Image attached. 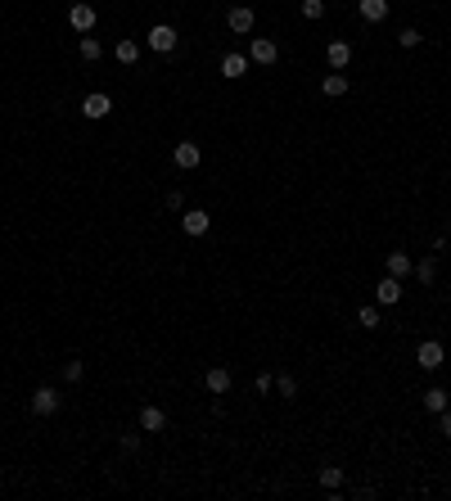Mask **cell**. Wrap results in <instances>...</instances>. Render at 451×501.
Here are the masks:
<instances>
[{
    "label": "cell",
    "instance_id": "13",
    "mask_svg": "<svg viewBox=\"0 0 451 501\" xmlns=\"http://www.w3.org/2000/svg\"><path fill=\"white\" fill-rule=\"evenodd\" d=\"M221 73H226V82H239V77L248 73V55H239V50H230V55L221 59Z\"/></svg>",
    "mask_w": 451,
    "mask_h": 501
},
{
    "label": "cell",
    "instance_id": "19",
    "mask_svg": "<svg viewBox=\"0 0 451 501\" xmlns=\"http://www.w3.org/2000/svg\"><path fill=\"white\" fill-rule=\"evenodd\" d=\"M321 90H325L330 99L348 95V77H343V73H334V68H330V73H325V82H321Z\"/></svg>",
    "mask_w": 451,
    "mask_h": 501
},
{
    "label": "cell",
    "instance_id": "23",
    "mask_svg": "<svg viewBox=\"0 0 451 501\" xmlns=\"http://www.w3.org/2000/svg\"><path fill=\"white\" fill-rule=\"evenodd\" d=\"M298 10H302V19H307V23H316V19H325V0H302Z\"/></svg>",
    "mask_w": 451,
    "mask_h": 501
},
{
    "label": "cell",
    "instance_id": "2",
    "mask_svg": "<svg viewBox=\"0 0 451 501\" xmlns=\"http://www.w3.org/2000/svg\"><path fill=\"white\" fill-rule=\"evenodd\" d=\"M280 59V45L271 41V36H253L248 41V64H258V68H271Z\"/></svg>",
    "mask_w": 451,
    "mask_h": 501
},
{
    "label": "cell",
    "instance_id": "30",
    "mask_svg": "<svg viewBox=\"0 0 451 501\" xmlns=\"http://www.w3.org/2000/svg\"><path fill=\"white\" fill-rule=\"evenodd\" d=\"M438 434L451 438V406H447V411H438Z\"/></svg>",
    "mask_w": 451,
    "mask_h": 501
},
{
    "label": "cell",
    "instance_id": "6",
    "mask_svg": "<svg viewBox=\"0 0 451 501\" xmlns=\"http://www.w3.org/2000/svg\"><path fill=\"white\" fill-rule=\"evenodd\" d=\"M108 113H113V99H108L104 90H90V95L82 99V118L99 122V118H108Z\"/></svg>",
    "mask_w": 451,
    "mask_h": 501
},
{
    "label": "cell",
    "instance_id": "5",
    "mask_svg": "<svg viewBox=\"0 0 451 501\" xmlns=\"http://www.w3.org/2000/svg\"><path fill=\"white\" fill-rule=\"evenodd\" d=\"M208 226H212V217H208L204 208H185L181 212V230L190 235V240H199V235H208Z\"/></svg>",
    "mask_w": 451,
    "mask_h": 501
},
{
    "label": "cell",
    "instance_id": "10",
    "mask_svg": "<svg viewBox=\"0 0 451 501\" xmlns=\"http://www.w3.org/2000/svg\"><path fill=\"white\" fill-rule=\"evenodd\" d=\"M226 27H230L235 36H248V32H253V10H248V5H235V10H226Z\"/></svg>",
    "mask_w": 451,
    "mask_h": 501
},
{
    "label": "cell",
    "instance_id": "18",
    "mask_svg": "<svg viewBox=\"0 0 451 501\" xmlns=\"http://www.w3.org/2000/svg\"><path fill=\"white\" fill-rule=\"evenodd\" d=\"M316 479H321L325 492H334V497H339V488H343V469H339V465H321V474H316Z\"/></svg>",
    "mask_w": 451,
    "mask_h": 501
},
{
    "label": "cell",
    "instance_id": "27",
    "mask_svg": "<svg viewBox=\"0 0 451 501\" xmlns=\"http://www.w3.org/2000/svg\"><path fill=\"white\" fill-rule=\"evenodd\" d=\"M419 41H424V36H419L415 27H402V32H398V45H402V50H415Z\"/></svg>",
    "mask_w": 451,
    "mask_h": 501
},
{
    "label": "cell",
    "instance_id": "26",
    "mask_svg": "<svg viewBox=\"0 0 451 501\" xmlns=\"http://www.w3.org/2000/svg\"><path fill=\"white\" fill-rule=\"evenodd\" d=\"M82 375H86V361H64V380L68 384H82Z\"/></svg>",
    "mask_w": 451,
    "mask_h": 501
},
{
    "label": "cell",
    "instance_id": "8",
    "mask_svg": "<svg viewBox=\"0 0 451 501\" xmlns=\"http://www.w3.org/2000/svg\"><path fill=\"white\" fill-rule=\"evenodd\" d=\"M59 406H64V398H59L50 384H41V389L32 393V415H54Z\"/></svg>",
    "mask_w": 451,
    "mask_h": 501
},
{
    "label": "cell",
    "instance_id": "17",
    "mask_svg": "<svg viewBox=\"0 0 451 501\" xmlns=\"http://www.w3.org/2000/svg\"><path fill=\"white\" fill-rule=\"evenodd\" d=\"M419 402H424V411H433V415H438V411H447V406H451V398L438 389V384H433V389H424V398H419Z\"/></svg>",
    "mask_w": 451,
    "mask_h": 501
},
{
    "label": "cell",
    "instance_id": "14",
    "mask_svg": "<svg viewBox=\"0 0 451 501\" xmlns=\"http://www.w3.org/2000/svg\"><path fill=\"white\" fill-rule=\"evenodd\" d=\"M204 384H208L212 398H221V393H230V371H226V366H212V371L204 375Z\"/></svg>",
    "mask_w": 451,
    "mask_h": 501
},
{
    "label": "cell",
    "instance_id": "4",
    "mask_svg": "<svg viewBox=\"0 0 451 501\" xmlns=\"http://www.w3.org/2000/svg\"><path fill=\"white\" fill-rule=\"evenodd\" d=\"M415 361H419V371H438L442 361H447V352H442L438 339H424V343L415 348Z\"/></svg>",
    "mask_w": 451,
    "mask_h": 501
},
{
    "label": "cell",
    "instance_id": "1",
    "mask_svg": "<svg viewBox=\"0 0 451 501\" xmlns=\"http://www.w3.org/2000/svg\"><path fill=\"white\" fill-rule=\"evenodd\" d=\"M176 41H181V32H176L172 23H154V27H149V36H145V45H149L154 55H172V50H176Z\"/></svg>",
    "mask_w": 451,
    "mask_h": 501
},
{
    "label": "cell",
    "instance_id": "12",
    "mask_svg": "<svg viewBox=\"0 0 451 501\" xmlns=\"http://www.w3.org/2000/svg\"><path fill=\"white\" fill-rule=\"evenodd\" d=\"M325 59H330L334 73H343V68L352 64V45H348V41H330V45H325Z\"/></svg>",
    "mask_w": 451,
    "mask_h": 501
},
{
    "label": "cell",
    "instance_id": "31",
    "mask_svg": "<svg viewBox=\"0 0 451 501\" xmlns=\"http://www.w3.org/2000/svg\"><path fill=\"white\" fill-rule=\"evenodd\" d=\"M253 389H258V393H271V389H276V380H271V375H267V371H262V375H258V380H253Z\"/></svg>",
    "mask_w": 451,
    "mask_h": 501
},
{
    "label": "cell",
    "instance_id": "7",
    "mask_svg": "<svg viewBox=\"0 0 451 501\" xmlns=\"http://www.w3.org/2000/svg\"><path fill=\"white\" fill-rule=\"evenodd\" d=\"M172 163L181 167V172H194V167L204 163V149H199V145H194V140H181V145H176V149H172Z\"/></svg>",
    "mask_w": 451,
    "mask_h": 501
},
{
    "label": "cell",
    "instance_id": "3",
    "mask_svg": "<svg viewBox=\"0 0 451 501\" xmlns=\"http://www.w3.org/2000/svg\"><path fill=\"white\" fill-rule=\"evenodd\" d=\"M68 23H73V32H77V36H90V32H95V23H99V14L90 10L86 0H77L73 10H68Z\"/></svg>",
    "mask_w": 451,
    "mask_h": 501
},
{
    "label": "cell",
    "instance_id": "28",
    "mask_svg": "<svg viewBox=\"0 0 451 501\" xmlns=\"http://www.w3.org/2000/svg\"><path fill=\"white\" fill-rule=\"evenodd\" d=\"M162 204L172 208V212H185V195H181V190H167V195H162Z\"/></svg>",
    "mask_w": 451,
    "mask_h": 501
},
{
    "label": "cell",
    "instance_id": "24",
    "mask_svg": "<svg viewBox=\"0 0 451 501\" xmlns=\"http://www.w3.org/2000/svg\"><path fill=\"white\" fill-rule=\"evenodd\" d=\"M276 393L280 398H298V380L293 375H276Z\"/></svg>",
    "mask_w": 451,
    "mask_h": 501
},
{
    "label": "cell",
    "instance_id": "25",
    "mask_svg": "<svg viewBox=\"0 0 451 501\" xmlns=\"http://www.w3.org/2000/svg\"><path fill=\"white\" fill-rule=\"evenodd\" d=\"M356 326H365V330H375V326H379V307H370V303H365L361 312H356Z\"/></svg>",
    "mask_w": 451,
    "mask_h": 501
},
{
    "label": "cell",
    "instance_id": "29",
    "mask_svg": "<svg viewBox=\"0 0 451 501\" xmlns=\"http://www.w3.org/2000/svg\"><path fill=\"white\" fill-rule=\"evenodd\" d=\"M122 452H127V456H136V452H140V434H122Z\"/></svg>",
    "mask_w": 451,
    "mask_h": 501
},
{
    "label": "cell",
    "instance_id": "16",
    "mask_svg": "<svg viewBox=\"0 0 451 501\" xmlns=\"http://www.w3.org/2000/svg\"><path fill=\"white\" fill-rule=\"evenodd\" d=\"M384 267H388V276H398V280H406V276L415 271V262H411L406 253H388V258H384Z\"/></svg>",
    "mask_w": 451,
    "mask_h": 501
},
{
    "label": "cell",
    "instance_id": "11",
    "mask_svg": "<svg viewBox=\"0 0 451 501\" xmlns=\"http://www.w3.org/2000/svg\"><path fill=\"white\" fill-rule=\"evenodd\" d=\"M375 303H379V307L402 303V280H398V276H384V280L375 284Z\"/></svg>",
    "mask_w": 451,
    "mask_h": 501
},
{
    "label": "cell",
    "instance_id": "9",
    "mask_svg": "<svg viewBox=\"0 0 451 501\" xmlns=\"http://www.w3.org/2000/svg\"><path fill=\"white\" fill-rule=\"evenodd\" d=\"M167 429V411L162 406H140V434H162Z\"/></svg>",
    "mask_w": 451,
    "mask_h": 501
},
{
    "label": "cell",
    "instance_id": "15",
    "mask_svg": "<svg viewBox=\"0 0 451 501\" xmlns=\"http://www.w3.org/2000/svg\"><path fill=\"white\" fill-rule=\"evenodd\" d=\"M356 14L365 23H384L388 19V0H356Z\"/></svg>",
    "mask_w": 451,
    "mask_h": 501
},
{
    "label": "cell",
    "instance_id": "21",
    "mask_svg": "<svg viewBox=\"0 0 451 501\" xmlns=\"http://www.w3.org/2000/svg\"><path fill=\"white\" fill-rule=\"evenodd\" d=\"M113 55H118V64H136V59H140V41H118V45H113Z\"/></svg>",
    "mask_w": 451,
    "mask_h": 501
},
{
    "label": "cell",
    "instance_id": "20",
    "mask_svg": "<svg viewBox=\"0 0 451 501\" xmlns=\"http://www.w3.org/2000/svg\"><path fill=\"white\" fill-rule=\"evenodd\" d=\"M411 276H415L419 284H433V280H438V258H419V262H415V271H411Z\"/></svg>",
    "mask_w": 451,
    "mask_h": 501
},
{
    "label": "cell",
    "instance_id": "22",
    "mask_svg": "<svg viewBox=\"0 0 451 501\" xmlns=\"http://www.w3.org/2000/svg\"><path fill=\"white\" fill-rule=\"evenodd\" d=\"M99 59H104V45L95 36H82V64H99Z\"/></svg>",
    "mask_w": 451,
    "mask_h": 501
}]
</instances>
